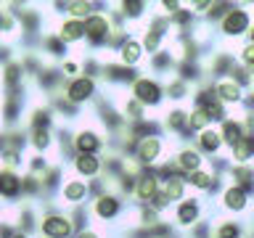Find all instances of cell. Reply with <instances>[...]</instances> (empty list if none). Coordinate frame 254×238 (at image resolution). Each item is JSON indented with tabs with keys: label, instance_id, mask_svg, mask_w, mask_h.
Returning <instances> with one entry per match:
<instances>
[{
	"label": "cell",
	"instance_id": "6da1fadb",
	"mask_svg": "<svg viewBox=\"0 0 254 238\" xmlns=\"http://www.w3.org/2000/svg\"><path fill=\"white\" fill-rule=\"evenodd\" d=\"M74 230V222L66 214H45L40 222V233L43 238H69Z\"/></svg>",
	"mask_w": 254,
	"mask_h": 238
},
{
	"label": "cell",
	"instance_id": "7a4b0ae2",
	"mask_svg": "<svg viewBox=\"0 0 254 238\" xmlns=\"http://www.w3.org/2000/svg\"><path fill=\"white\" fill-rule=\"evenodd\" d=\"M109 35H111V21H109L106 13H90L85 19V37L90 40L93 45L106 43Z\"/></svg>",
	"mask_w": 254,
	"mask_h": 238
},
{
	"label": "cell",
	"instance_id": "3957f363",
	"mask_svg": "<svg viewBox=\"0 0 254 238\" xmlns=\"http://www.w3.org/2000/svg\"><path fill=\"white\" fill-rule=\"evenodd\" d=\"M132 95L140 106H156V103L162 101V87H159L154 79L140 77V79H135V85H132Z\"/></svg>",
	"mask_w": 254,
	"mask_h": 238
},
{
	"label": "cell",
	"instance_id": "277c9868",
	"mask_svg": "<svg viewBox=\"0 0 254 238\" xmlns=\"http://www.w3.org/2000/svg\"><path fill=\"white\" fill-rule=\"evenodd\" d=\"M95 95V82L90 77H74L66 85V101L71 103H85Z\"/></svg>",
	"mask_w": 254,
	"mask_h": 238
},
{
	"label": "cell",
	"instance_id": "5b68a950",
	"mask_svg": "<svg viewBox=\"0 0 254 238\" xmlns=\"http://www.w3.org/2000/svg\"><path fill=\"white\" fill-rule=\"evenodd\" d=\"M74 148L79 151V154L95 156V154L103 148V140H101V135L93 132V130H79V132L74 135Z\"/></svg>",
	"mask_w": 254,
	"mask_h": 238
},
{
	"label": "cell",
	"instance_id": "8992f818",
	"mask_svg": "<svg viewBox=\"0 0 254 238\" xmlns=\"http://www.w3.org/2000/svg\"><path fill=\"white\" fill-rule=\"evenodd\" d=\"M93 212H95V217H101V220H114L117 214L122 212V204H119V198H117V196L101 193L98 198H95Z\"/></svg>",
	"mask_w": 254,
	"mask_h": 238
},
{
	"label": "cell",
	"instance_id": "52a82bcc",
	"mask_svg": "<svg viewBox=\"0 0 254 238\" xmlns=\"http://www.w3.org/2000/svg\"><path fill=\"white\" fill-rule=\"evenodd\" d=\"M61 196H64V201H66V204L85 201V196H87V182L79 180V178H69L66 182H64V188H61Z\"/></svg>",
	"mask_w": 254,
	"mask_h": 238
},
{
	"label": "cell",
	"instance_id": "ba28073f",
	"mask_svg": "<svg viewBox=\"0 0 254 238\" xmlns=\"http://www.w3.org/2000/svg\"><path fill=\"white\" fill-rule=\"evenodd\" d=\"M140 59H143V45L132 37H125L122 45H119V61H122V66H132Z\"/></svg>",
	"mask_w": 254,
	"mask_h": 238
},
{
	"label": "cell",
	"instance_id": "9c48e42d",
	"mask_svg": "<svg viewBox=\"0 0 254 238\" xmlns=\"http://www.w3.org/2000/svg\"><path fill=\"white\" fill-rule=\"evenodd\" d=\"M159 154H162V143H159V138H143L138 143V148H135V156H138L140 164L156 162Z\"/></svg>",
	"mask_w": 254,
	"mask_h": 238
},
{
	"label": "cell",
	"instance_id": "30bf717a",
	"mask_svg": "<svg viewBox=\"0 0 254 238\" xmlns=\"http://www.w3.org/2000/svg\"><path fill=\"white\" fill-rule=\"evenodd\" d=\"M74 172H77V178H95V175L101 172V159L90 156V154H77Z\"/></svg>",
	"mask_w": 254,
	"mask_h": 238
},
{
	"label": "cell",
	"instance_id": "8fae6325",
	"mask_svg": "<svg viewBox=\"0 0 254 238\" xmlns=\"http://www.w3.org/2000/svg\"><path fill=\"white\" fill-rule=\"evenodd\" d=\"M59 37L64 43H79V40L85 37V21L79 19H66L59 27Z\"/></svg>",
	"mask_w": 254,
	"mask_h": 238
},
{
	"label": "cell",
	"instance_id": "7c38bea8",
	"mask_svg": "<svg viewBox=\"0 0 254 238\" xmlns=\"http://www.w3.org/2000/svg\"><path fill=\"white\" fill-rule=\"evenodd\" d=\"M19 193H21V178L13 175V172H8V170H3L0 172V196L16 198Z\"/></svg>",
	"mask_w": 254,
	"mask_h": 238
},
{
	"label": "cell",
	"instance_id": "4fadbf2b",
	"mask_svg": "<svg viewBox=\"0 0 254 238\" xmlns=\"http://www.w3.org/2000/svg\"><path fill=\"white\" fill-rule=\"evenodd\" d=\"M246 24H249V16L236 8V11H230L225 16V21H222V32H228V35H241V32L246 29Z\"/></svg>",
	"mask_w": 254,
	"mask_h": 238
},
{
	"label": "cell",
	"instance_id": "5bb4252c",
	"mask_svg": "<svg viewBox=\"0 0 254 238\" xmlns=\"http://www.w3.org/2000/svg\"><path fill=\"white\" fill-rule=\"evenodd\" d=\"M135 193H138L140 201H151V198L159 193V182H156L154 175H143L138 180V185H135Z\"/></svg>",
	"mask_w": 254,
	"mask_h": 238
},
{
	"label": "cell",
	"instance_id": "9a60e30c",
	"mask_svg": "<svg viewBox=\"0 0 254 238\" xmlns=\"http://www.w3.org/2000/svg\"><path fill=\"white\" fill-rule=\"evenodd\" d=\"M178 222L180 225H193L196 217H198V204L196 201H190V198H186V201H180L178 204Z\"/></svg>",
	"mask_w": 254,
	"mask_h": 238
},
{
	"label": "cell",
	"instance_id": "2e32d148",
	"mask_svg": "<svg viewBox=\"0 0 254 238\" xmlns=\"http://www.w3.org/2000/svg\"><path fill=\"white\" fill-rule=\"evenodd\" d=\"M21 74H24V63H21V61H11V63L5 66L3 82H5V85L13 90V87H19V82H21Z\"/></svg>",
	"mask_w": 254,
	"mask_h": 238
},
{
	"label": "cell",
	"instance_id": "e0dca14e",
	"mask_svg": "<svg viewBox=\"0 0 254 238\" xmlns=\"http://www.w3.org/2000/svg\"><path fill=\"white\" fill-rule=\"evenodd\" d=\"M178 162H180V167H183V170H193V172H198V167H201V156H198L196 151L186 148V151H180Z\"/></svg>",
	"mask_w": 254,
	"mask_h": 238
},
{
	"label": "cell",
	"instance_id": "ac0fdd59",
	"mask_svg": "<svg viewBox=\"0 0 254 238\" xmlns=\"http://www.w3.org/2000/svg\"><path fill=\"white\" fill-rule=\"evenodd\" d=\"M53 122V114H51V109H35L32 111V127L35 130H48V124Z\"/></svg>",
	"mask_w": 254,
	"mask_h": 238
},
{
	"label": "cell",
	"instance_id": "d6986e66",
	"mask_svg": "<svg viewBox=\"0 0 254 238\" xmlns=\"http://www.w3.org/2000/svg\"><path fill=\"white\" fill-rule=\"evenodd\" d=\"M225 204L230 206V209H244L246 206V196L241 188H228L225 190Z\"/></svg>",
	"mask_w": 254,
	"mask_h": 238
},
{
	"label": "cell",
	"instance_id": "ffe728a7",
	"mask_svg": "<svg viewBox=\"0 0 254 238\" xmlns=\"http://www.w3.org/2000/svg\"><path fill=\"white\" fill-rule=\"evenodd\" d=\"M217 95L222 101H238L241 98V90H238L236 82H220L217 85Z\"/></svg>",
	"mask_w": 254,
	"mask_h": 238
},
{
	"label": "cell",
	"instance_id": "44dd1931",
	"mask_svg": "<svg viewBox=\"0 0 254 238\" xmlns=\"http://www.w3.org/2000/svg\"><path fill=\"white\" fill-rule=\"evenodd\" d=\"M222 138H225V143H230V146H236V143L241 140V124L238 122H225V127H222Z\"/></svg>",
	"mask_w": 254,
	"mask_h": 238
},
{
	"label": "cell",
	"instance_id": "7402d4cb",
	"mask_svg": "<svg viewBox=\"0 0 254 238\" xmlns=\"http://www.w3.org/2000/svg\"><path fill=\"white\" fill-rule=\"evenodd\" d=\"M188 124V117H186V111H180V109H175L167 114V127L170 130H183V127Z\"/></svg>",
	"mask_w": 254,
	"mask_h": 238
},
{
	"label": "cell",
	"instance_id": "603a6c76",
	"mask_svg": "<svg viewBox=\"0 0 254 238\" xmlns=\"http://www.w3.org/2000/svg\"><path fill=\"white\" fill-rule=\"evenodd\" d=\"M45 51L51 56H64L66 53V43L59 35H51V37H45Z\"/></svg>",
	"mask_w": 254,
	"mask_h": 238
},
{
	"label": "cell",
	"instance_id": "cb8c5ba5",
	"mask_svg": "<svg viewBox=\"0 0 254 238\" xmlns=\"http://www.w3.org/2000/svg\"><path fill=\"white\" fill-rule=\"evenodd\" d=\"M32 146H35L37 151L51 148V132L48 130H32Z\"/></svg>",
	"mask_w": 254,
	"mask_h": 238
},
{
	"label": "cell",
	"instance_id": "d4e9b609",
	"mask_svg": "<svg viewBox=\"0 0 254 238\" xmlns=\"http://www.w3.org/2000/svg\"><path fill=\"white\" fill-rule=\"evenodd\" d=\"M106 71H109L111 79H117V82H130L132 79V69L130 66H106Z\"/></svg>",
	"mask_w": 254,
	"mask_h": 238
},
{
	"label": "cell",
	"instance_id": "484cf974",
	"mask_svg": "<svg viewBox=\"0 0 254 238\" xmlns=\"http://www.w3.org/2000/svg\"><path fill=\"white\" fill-rule=\"evenodd\" d=\"M90 3H69L66 5V13H71V19H79L82 21L85 16H90Z\"/></svg>",
	"mask_w": 254,
	"mask_h": 238
},
{
	"label": "cell",
	"instance_id": "4316f807",
	"mask_svg": "<svg viewBox=\"0 0 254 238\" xmlns=\"http://www.w3.org/2000/svg\"><path fill=\"white\" fill-rule=\"evenodd\" d=\"M198 140H201V146H204L206 151H217V148H220V135L212 132V130H204Z\"/></svg>",
	"mask_w": 254,
	"mask_h": 238
},
{
	"label": "cell",
	"instance_id": "83f0119b",
	"mask_svg": "<svg viewBox=\"0 0 254 238\" xmlns=\"http://www.w3.org/2000/svg\"><path fill=\"white\" fill-rule=\"evenodd\" d=\"M146 3H135V0H130V3H122V13L125 16H130V19H138V16L146 11Z\"/></svg>",
	"mask_w": 254,
	"mask_h": 238
},
{
	"label": "cell",
	"instance_id": "f1b7e54d",
	"mask_svg": "<svg viewBox=\"0 0 254 238\" xmlns=\"http://www.w3.org/2000/svg\"><path fill=\"white\" fill-rule=\"evenodd\" d=\"M252 151H254V138H246V140L241 138V140L236 143V156H238V159H246Z\"/></svg>",
	"mask_w": 254,
	"mask_h": 238
},
{
	"label": "cell",
	"instance_id": "f546056e",
	"mask_svg": "<svg viewBox=\"0 0 254 238\" xmlns=\"http://www.w3.org/2000/svg\"><path fill=\"white\" fill-rule=\"evenodd\" d=\"M180 193H183V182H180V180H170V182H167V188H164L167 201H175V198H180Z\"/></svg>",
	"mask_w": 254,
	"mask_h": 238
},
{
	"label": "cell",
	"instance_id": "4dcf8cb0",
	"mask_svg": "<svg viewBox=\"0 0 254 238\" xmlns=\"http://www.w3.org/2000/svg\"><path fill=\"white\" fill-rule=\"evenodd\" d=\"M233 178H238L244 185H254V170H249V167H236Z\"/></svg>",
	"mask_w": 254,
	"mask_h": 238
},
{
	"label": "cell",
	"instance_id": "1f68e13d",
	"mask_svg": "<svg viewBox=\"0 0 254 238\" xmlns=\"http://www.w3.org/2000/svg\"><path fill=\"white\" fill-rule=\"evenodd\" d=\"M206 122H209V117H206V111H204V109H198V111H193V114H190V119H188L190 130H196V127H204Z\"/></svg>",
	"mask_w": 254,
	"mask_h": 238
},
{
	"label": "cell",
	"instance_id": "d6a6232c",
	"mask_svg": "<svg viewBox=\"0 0 254 238\" xmlns=\"http://www.w3.org/2000/svg\"><path fill=\"white\" fill-rule=\"evenodd\" d=\"M151 66H154V69H167V66H172V56L170 53H156L154 56V59H151Z\"/></svg>",
	"mask_w": 254,
	"mask_h": 238
},
{
	"label": "cell",
	"instance_id": "836d02e7",
	"mask_svg": "<svg viewBox=\"0 0 254 238\" xmlns=\"http://www.w3.org/2000/svg\"><path fill=\"white\" fill-rule=\"evenodd\" d=\"M190 185H196V188H209V185H212V175H206V172H193V178H190Z\"/></svg>",
	"mask_w": 254,
	"mask_h": 238
},
{
	"label": "cell",
	"instance_id": "e575fe53",
	"mask_svg": "<svg viewBox=\"0 0 254 238\" xmlns=\"http://www.w3.org/2000/svg\"><path fill=\"white\" fill-rule=\"evenodd\" d=\"M217 238H238V228L233 225V222H225V225L220 228Z\"/></svg>",
	"mask_w": 254,
	"mask_h": 238
},
{
	"label": "cell",
	"instance_id": "d590c367",
	"mask_svg": "<svg viewBox=\"0 0 254 238\" xmlns=\"http://www.w3.org/2000/svg\"><path fill=\"white\" fill-rule=\"evenodd\" d=\"M29 170H32V172H45V170H48V162H45V156H32V162H29Z\"/></svg>",
	"mask_w": 254,
	"mask_h": 238
},
{
	"label": "cell",
	"instance_id": "8d00e7d4",
	"mask_svg": "<svg viewBox=\"0 0 254 238\" xmlns=\"http://www.w3.org/2000/svg\"><path fill=\"white\" fill-rule=\"evenodd\" d=\"M170 95H172V98H183V95H186V85H183V82H172L170 85Z\"/></svg>",
	"mask_w": 254,
	"mask_h": 238
},
{
	"label": "cell",
	"instance_id": "74e56055",
	"mask_svg": "<svg viewBox=\"0 0 254 238\" xmlns=\"http://www.w3.org/2000/svg\"><path fill=\"white\" fill-rule=\"evenodd\" d=\"M151 204H154V209H164V206L170 204V201H167V196H164V193H156L154 198H151Z\"/></svg>",
	"mask_w": 254,
	"mask_h": 238
},
{
	"label": "cell",
	"instance_id": "f35d334b",
	"mask_svg": "<svg viewBox=\"0 0 254 238\" xmlns=\"http://www.w3.org/2000/svg\"><path fill=\"white\" fill-rule=\"evenodd\" d=\"M77 69H79V66H77L74 61H66V63H64V71H66V74H77Z\"/></svg>",
	"mask_w": 254,
	"mask_h": 238
},
{
	"label": "cell",
	"instance_id": "ab89813d",
	"mask_svg": "<svg viewBox=\"0 0 254 238\" xmlns=\"http://www.w3.org/2000/svg\"><path fill=\"white\" fill-rule=\"evenodd\" d=\"M244 61H249V63H254V45H249L244 51Z\"/></svg>",
	"mask_w": 254,
	"mask_h": 238
},
{
	"label": "cell",
	"instance_id": "60d3db41",
	"mask_svg": "<svg viewBox=\"0 0 254 238\" xmlns=\"http://www.w3.org/2000/svg\"><path fill=\"white\" fill-rule=\"evenodd\" d=\"M77 238H101V236L95 233V230H82V233H79Z\"/></svg>",
	"mask_w": 254,
	"mask_h": 238
},
{
	"label": "cell",
	"instance_id": "b9f144b4",
	"mask_svg": "<svg viewBox=\"0 0 254 238\" xmlns=\"http://www.w3.org/2000/svg\"><path fill=\"white\" fill-rule=\"evenodd\" d=\"M3 24H5V27H8V21H5V16H3V11H0V27H3Z\"/></svg>",
	"mask_w": 254,
	"mask_h": 238
},
{
	"label": "cell",
	"instance_id": "7bdbcfd3",
	"mask_svg": "<svg viewBox=\"0 0 254 238\" xmlns=\"http://www.w3.org/2000/svg\"><path fill=\"white\" fill-rule=\"evenodd\" d=\"M11 238H29V236H27V233H13Z\"/></svg>",
	"mask_w": 254,
	"mask_h": 238
},
{
	"label": "cell",
	"instance_id": "ee69618b",
	"mask_svg": "<svg viewBox=\"0 0 254 238\" xmlns=\"http://www.w3.org/2000/svg\"><path fill=\"white\" fill-rule=\"evenodd\" d=\"M252 40H254V32H252Z\"/></svg>",
	"mask_w": 254,
	"mask_h": 238
}]
</instances>
